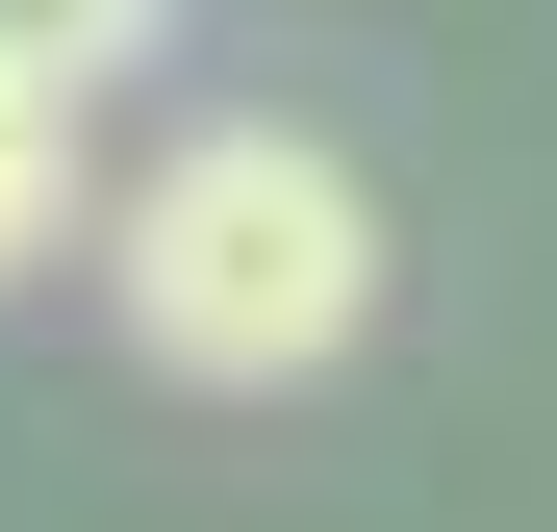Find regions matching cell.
Here are the masks:
<instances>
[{
  "instance_id": "cell-3",
  "label": "cell",
  "mask_w": 557,
  "mask_h": 532,
  "mask_svg": "<svg viewBox=\"0 0 557 532\" xmlns=\"http://www.w3.org/2000/svg\"><path fill=\"white\" fill-rule=\"evenodd\" d=\"M152 26H177V0H0V51H26V76H76V102H102Z\"/></svg>"
},
{
  "instance_id": "cell-2",
  "label": "cell",
  "mask_w": 557,
  "mask_h": 532,
  "mask_svg": "<svg viewBox=\"0 0 557 532\" xmlns=\"http://www.w3.org/2000/svg\"><path fill=\"white\" fill-rule=\"evenodd\" d=\"M51 253H76V76L0 51V280H51Z\"/></svg>"
},
{
  "instance_id": "cell-1",
  "label": "cell",
  "mask_w": 557,
  "mask_h": 532,
  "mask_svg": "<svg viewBox=\"0 0 557 532\" xmlns=\"http://www.w3.org/2000/svg\"><path fill=\"white\" fill-rule=\"evenodd\" d=\"M102 305H127L152 381L278 406V381H330V355L381 330V203H355V152H305V127H177L102 203Z\"/></svg>"
}]
</instances>
